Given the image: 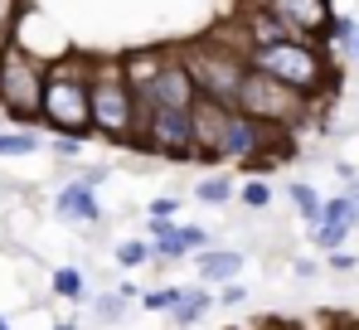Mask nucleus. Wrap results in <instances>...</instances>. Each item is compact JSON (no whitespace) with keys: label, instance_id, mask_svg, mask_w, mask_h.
Here are the masks:
<instances>
[{"label":"nucleus","instance_id":"nucleus-16","mask_svg":"<svg viewBox=\"0 0 359 330\" xmlns=\"http://www.w3.org/2000/svg\"><path fill=\"white\" fill-rule=\"evenodd\" d=\"M194 199H199V204L224 209V204L233 199V175H204V180L194 185Z\"/></svg>","mask_w":359,"mask_h":330},{"label":"nucleus","instance_id":"nucleus-14","mask_svg":"<svg viewBox=\"0 0 359 330\" xmlns=\"http://www.w3.org/2000/svg\"><path fill=\"white\" fill-rule=\"evenodd\" d=\"M238 272H243V253H233V248H204V253H194L199 286H224V282H233Z\"/></svg>","mask_w":359,"mask_h":330},{"label":"nucleus","instance_id":"nucleus-21","mask_svg":"<svg viewBox=\"0 0 359 330\" xmlns=\"http://www.w3.org/2000/svg\"><path fill=\"white\" fill-rule=\"evenodd\" d=\"M44 141L34 136V131H0V156L5 161H15V156H34Z\"/></svg>","mask_w":359,"mask_h":330},{"label":"nucleus","instance_id":"nucleus-17","mask_svg":"<svg viewBox=\"0 0 359 330\" xmlns=\"http://www.w3.org/2000/svg\"><path fill=\"white\" fill-rule=\"evenodd\" d=\"M131 296H136V286H131V282H121L117 291H107V296H97V301H93V316H97L102 326H112V321H121V311H126V301H131Z\"/></svg>","mask_w":359,"mask_h":330},{"label":"nucleus","instance_id":"nucleus-13","mask_svg":"<svg viewBox=\"0 0 359 330\" xmlns=\"http://www.w3.org/2000/svg\"><path fill=\"white\" fill-rule=\"evenodd\" d=\"M170 58V49L165 44H141V49H126V54H117V63H121V78L141 93L156 73H161V63Z\"/></svg>","mask_w":359,"mask_h":330},{"label":"nucleus","instance_id":"nucleus-4","mask_svg":"<svg viewBox=\"0 0 359 330\" xmlns=\"http://www.w3.org/2000/svg\"><path fill=\"white\" fill-rule=\"evenodd\" d=\"M175 54L184 58V68H189L199 98H214V103L233 107L238 83H243V73H248V49H243V44H224L219 34H209V39L184 44V49H175Z\"/></svg>","mask_w":359,"mask_h":330},{"label":"nucleus","instance_id":"nucleus-8","mask_svg":"<svg viewBox=\"0 0 359 330\" xmlns=\"http://www.w3.org/2000/svg\"><path fill=\"white\" fill-rule=\"evenodd\" d=\"M257 156L287 161V156H292V131H287V126H267V121H257V117H248V112L229 107V126H224L219 161H229V165L243 170V165L257 161Z\"/></svg>","mask_w":359,"mask_h":330},{"label":"nucleus","instance_id":"nucleus-19","mask_svg":"<svg viewBox=\"0 0 359 330\" xmlns=\"http://www.w3.org/2000/svg\"><path fill=\"white\" fill-rule=\"evenodd\" d=\"M345 238H350V223H340V219H316L311 223V243H316L320 253H335Z\"/></svg>","mask_w":359,"mask_h":330},{"label":"nucleus","instance_id":"nucleus-6","mask_svg":"<svg viewBox=\"0 0 359 330\" xmlns=\"http://www.w3.org/2000/svg\"><path fill=\"white\" fill-rule=\"evenodd\" d=\"M233 107L248 112V117H257V121H267V126H287V131H297L301 117H311V103H306L301 93H292L287 83H277V78H267V73H257V68L243 73Z\"/></svg>","mask_w":359,"mask_h":330},{"label":"nucleus","instance_id":"nucleus-12","mask_svg":"<svg viewBox=\"0 0 359 330\" xmlns=\"http://www.w3.org/2000/svg\"><path fill=\"white\" fill-rule=\"evenodd\" d=\"M54 214L63 223H78V228H93V223L102 219V204H97V190L93 185H83V180H68L59 190V199H54Z\"/></svg>","mask_w":359,"mask_h":330},{"label":"nucleus","instance_id":"nucleus-11","mask_svg":"<svg viewBox=\"0 0 359 330\" xmlns=\"http://www.w3.org/2000/svg\"><path fill=\"white\" fill-rule=\"evenodd\" d=\"M267 10L287 25L292 39H320L330 25V0H267Z\"/></svg>","mask_w":359,"mask_h":330},{"label":"nucleus","instance_id":"nucleus-27","mask_svg":"<svg viewBox=\"0 0 359 330\" xmlns=\"http://www.w3.org/2000/svg\"><path fill=\"white\" fill-rule=\"evenodd\" d=\"M180 301V286H156V291H146V296H141V306H146V311H165V316H170V306H175Z\"/></svg>","mask_w":359,"mask_h":330},{"label":"nucleus","instance_id":"nucleus-36","mask_svg":"<svg viewBox=\"0 0 359 330\" xmlns=\"http://www.w3.org/2000/svg\"><path fill=\"white\" fill-rule=\"evenodd\" d=\"M355 58H359V39H355Z\"/></svg>","mask_w":359,"mask_h":330},{"label":"nucleus","instance_id":"nucleus-30","mask_svg":"<svg viewBox=\"0 0 359 330\" xmlns=\"http://www.w3.org/2000/svg\"><path fill=\"white\" fill-rule=\"evenodd\" d=\"M243 296H248V286H243V282H224V291H219V301H224V306H243Z\"/></svg>","mask_w":359,"mask_h":330},{"label":"nucleus","instance_id":"nucleus-31","mask_svg":"<svg viewBox=\"0 0 359 330\" xmlns=\"http://www.w3.org/2000/svg\"><path fill=\"white\" fill-rule=\"evenodd\" d=\"M78 180H83V185H93V190H97V185H102V180H107V170H102V165H93V170H83V175H78Z\"/></svg>","mask_w":359,"mask_h":330},{"label":"nucleus","instance_id":"nucleus-34","mask_svg":"<svg viewBox=\"0 0 359 330\" xmlns=\"http://www.w3.org/2000/svg\"><path fill=\"white\" fill-rule=\"evenodd\" d=\"M0 330H10V321H5V316H0Z\"/></svg>","mask_w":359,"mask_h":330},{"label":"nucleus","instance_id":"nucleus-26","mask_svg":"<svg viewBox=\"0 0 359 330\" xmlns=\"http://www.w3.org/2000/svg\"><path fill=\"white\" fill-rule=\"evenodd\" d=\"M20 20H25V0H0V39H15Z\"/></svg>","mask_w":359,"mask_h":330},{"label":"nucleus","instance_id":"nucleus-23","mask_svg":"<svg viewBox=\"0 0 359 330\" xmlns=\"http://www.w3.org/2000/svg\"><path fill=\"white\" fill-rule=\"evenodd\" d=\"M292 204H297V214H301L306 223H316V219H320V204H325V199H320L311 185H292Z\"/></svg>","mask_w":359,"mask_h":330},{"label":"nucleus","instance_id":"nucleus-1","mask_svg":"<svg viewBox=\"0 0 359 330\" xmlns=\"http://www.w3.org/2000/svg\"><path fill=\"white\" fill-rule=\"evenodd\" d=\"M88 73H93V54H83V49H63L59 58H44V107H39V121L54 136H78V141L93 136Z\"/></svg>","mask_w":359,"mask_h":330},{"label":"nucleus","instance_id":"nucleus-20","mask_svg":"<svg viewBox=\"0 0 359 330\" xmlns=\"http://www.w3.org/2000/svg\"><path fill=\"white\" fill-rule=\"evenodd\" d=\"M238 204H243V209H252V214H262V209L272 204V185H267L262 175H248V180L238 185Z\"/></svg>","mask_w":359,"mask_h":330},{"label":"nucleus","instance_id":"nucleus-10","mask_svg":"<svg viewBox=\"0 0 359 330\" xmlns=\"http://www.w3.org/2000/svg\"><path fill=\"white\" fill-rule=\"evenodd\" d=\"M136 98H141V103H151V107H180V112H189V103H194L199 93H194V78H189L184 58L170 49V58L161 63V73H156Z\"/></svg>","mask_w":359,"mask_h":330},{"label":"nucleus","instance_id":"nucleus-32","mask_svg":"<svg viewBox=\"0 0 359 330\" xmlns=\"http://www.w3.org/2000/svg\"><path fill=\"white\" fill-rule=\"evenodd\" d=\"M330 268H335V272H350V268H355V258H350V253H340V248H335V253H330Z\"/></svg>","mask_w":359,"mask_h":330},{"label":"nucleus","instance_id":"nucleus-9","mask_svg":"<svg viewBox=\"0 0 359 330\" xmlns=\"http://www.w3.org/2000/svg\"><path fill=\"white\" fill-rule=\"evenodd\" d=\"M224 126H229V107H224V103H214V98H194V103H189V161L219 165Z\"/></svg>","mask_w":359,"mask_h":330},{"label":"nucleus","instance_id":"nucleus-7","mask_svg":"<svg viewBox=\"0 0 359 330\" xmlns=\"http://www.w3.org/2000/svg\"><path fill=\"white\" fill-rule=\"evenodd\" d=\"M131 151L151 156V161H189V112L141 103L136 131H131Z\"/></svg>","mask_w":359,"mask_h":330},{"label":"nucleus","instance_id":"nucleus-24","mask_svg":"<svg viewBox=\"0 0 359 330\" xmlns=\"http://www.w3.org/2000/svg\"><path fill=\"white\" fill-rule=\"evenodd\" d=\"M320 39H330V44H355L359 39V25L355 20H345V15H330V25H325V34Z\"/></svg>","mask_w":359,"mask_h":330},{"label":"nucleus","instance_id":"nucleus-25","mask_svg":"<svg viewBox=\"0 0 359 330\" xmlns=\"http://www.w3.org/2000/svg\"><path fill=\"white\" fill-rule=\"evenodd\" d=\"M117 263L121 268H141V263H151V248H146L141 238H121L117 243Z\"/></svg>","mask_w":359,"mask_h":330},{"label":"nucleus","instance_id":"nucleus-33","mask_svg":"<svg viewBox=\"0 0 359 330\" xmlns=\"http://www.w3.org/2000/svg\"><path fill=\"white\" fill-rule=\"evenodd\" d=\"M54 330H78V326H73V321H63V326H54Z\"/></svg>","mask_w":359,"mask_h":330},{"label":"nucleus","instance_id":"nucleus-28","mask_svg":"<svg viewBox=\"0 0 359 330\" xmlns=\"http://www.w3.org/2000/svg\"><path fill=\"white\" fill-rule=\"evenodd\" d=\"M175 209H180V199H151L146 204V219H175Z\"/></svg>","mask_w":359,"mask_h":330},{"label":"nucleus","instance_id":"nucleus-29","mask_svg":"<svg viewBox=\"0 0 359 330\" xmlns=\"http://www.w3.org/2000/svg\"><path fill=\"white\" fill-rule=\"evenodd\" d=\"M78 151H83V141H78V136H54V156H59V161H73Z\"/></svg>","mask_w":359,"mask_h":330},{"label":"nucleus","instance_id":"nucleus-5","mask_svg":"<svg viewBox=\"0 0 359 330\" xmlns=\"http://www.w3.org/2000/svg\"><path fill=\"white\" fill-rule=\"evenodd\" d=\"M39 107H44V58L10 39L0 54V117L29 126L39 121Z\"/></svg>","mask_w":359,"mask_h":330},{"label":"nucleus","instance_id":"nucleus-2","mask_svg":"<svg viewBox=\"0 0 359 330\" xmlns=\"http://www.w3.org/2000/svg\"><path fill=\"white\" fill-rule=\"evenodd\" d=\"M248 68H257V73H267V78H277V83H287L292 93H301L311 107H316V98L320 93H330L335 83H340V73L330 68V58L320 44H311V39H277V44H257V49H248Z\"/></svg>","mask_w":359,"mask_h":330},{"label":"nucleus","instance_id":"nucleus-3","mask_svg":"<svg viewBox=\"0 0 359 330\" xmlns=\"http://www.w3.org/2000/svg\"><path fill=\"white\" fill-rule=\"evenodd\" d=\"M136 112H141V98L121 78L117 54H93V73H88V121H93V136H102L112 146H131Z\"/></svg>","mask_w":359,"mask_h":330},{"label":"nucleus","instance_id":"nucleus-18","mask_svg":"<svg viewBox=\"0 0 359 330\" xmlns=\"http://www.w3.org/2000/svg\"><path fill=\"white\" fill-rule=\"evenodd\" d=\"M49 286H54V296H63V301H78V306L88 301V282H83V268H59Z\"/></svg>","mask_w":359,"mask_h":330},{"label":"nucleus","instance_id":"nucleus-15","mask_svg":"<svg viewBox=\"0 0 359 330\" xmlns=\"http://www.w3.org/2000/svg\"><path fill=\"white\" fill-rule=\"evenodd\" d=\"M209 306H214V296L204 286H180V301L170 306V321L175 326H199L209 316Z\"/></svg>","mask_w":359,"mask_h":330},{"label":"nucleus","instance_id":"nucleus-35","mask_svg":"<svg viewBox=\"0 0 359 330\" xmlns=\"http://www.w3.org/2000/svg\"><path fill=\"white\" fill-rule=\"evenodd\" d=\"M5 44H10V39H0V54H5Z\"/></svg>","mask_w":359,"mask_h":330},{"label":"nucleus","instance_id":"nucleus-22","mask_svg":"<svg viewBox=\"0 0 359 330\" xmlns=\"http://www.w3.org/2000/svg\"><path fill=\"white\" fill-rule=\"evenodd\" d=\"M175 248H180V258H194V253L209 248V233H204L199 223H180L175 228Z\"/></svg>","mask_w":359,"mask_h":330}]
</instances>
